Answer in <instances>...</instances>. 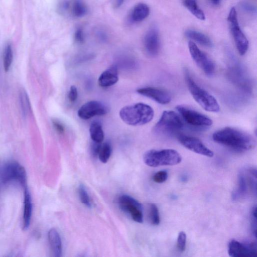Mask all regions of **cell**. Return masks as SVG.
<instances>
[{"label": "cell", "instance_id": "3", "mask_svg": "<svg viewBox=\"0 0 257 257\" xmlns=\"http://www.w3.org/2000/svg\"><path fill=\"white\" fill-rule=\"evenodd\" d=\"M185 80L188 89L194 100L205 110L217 112L220 106L215 98L200 87L192 78L187 70L185 71Z\"/></svg>", "mask_w": 257, "mask_h": 257}, {"label": "cell", "instance_id": "33", "mask_svg": "<svg viewBox=\"0 0 257 257\" xmlns=\"http://www.w3.org/2000/svg\"><path fill=\"white\" fill-rule=\"evenodd\" d=\"M78 95L77 89L75 86H71L68 93V97L71 102H74Z\"/></svg>", "mask_w": 257, "mask_h": 257}, {"label": "cell", "instance_id": "4", "mask_svg": "<svg viewBox=\"0 0 257 257\" xmlns=\"http://www.w3.org/2000/svg\"><path fill=\"white\" fill-rule=\"evenodd\" d=\"M143 160L147 166L156 167L178 164L181 162L182 157L173 149L151 150L144 154Z\"/></svg>", "mask_w": 257, "mask_h": 257}, {"label": "cell", "instance_id": "9", "mask_svg": "<svg viewBox=\"0 0 257 257\" xmlns=\"http://www.w3.org/2000/svg\"><path fill=\"white\" fill-rule=\"evenodd\" d=\"M176 110L185 121L195 127H207L212 124V120L208 116L184 105H177Z\"/></svg>", "mask_w": 257, "mask_h": 257}, {"label": "cell", "instance_id": "1", "mask_svg": "<svg viewBox=\"0 0 257 257\" xmlns=\"http://www.w3.org/2000/svg\"><path fill=\"white\" fill-rule=\"evenodd\" d=\"M212 139L215 142L237 152L248 151L255 146V141L251 135L230 127L216 131Z\"/></svg>", "mask_w": 257, "mask_h": 257}, {"label": "cell", "instance_id": "20", "mask_svg": "<svg viewBox=\"0 0 257 257\" xmlns=\"http://www.w3.org/2000/svg\"><path fill=\"white\" fill-rule=\"evenodd\" d=\"M48 237L53 255L55 257H61L62 254V247L59 233L55 228H51L48 232Z\"/></svg>", "mask_w": 257, "mask_h": 257}, {"label": "cell", "instance_id": "6", "mask_svg": "<svg viewBox=\"0 0 257 257\" xmlns=\"http://www.w3.org/2000/svg\"><path fill=\"white\" fill-rule=\"evenodd\" d=\"M256 171L250 168L241 171L238 175V186L232 194L233 201H237L246 197L251 190L256 194Z\"/></svg>", "mask_w": 257, "mask_h": 257}, {"label": "cell", "instance_id": "35", "mask_svg": "<svg viewBox=\"0 0 257 257\" xmlns=\"http://www.w3.org/2000/svg\"><path fill=\"white\" fill-rule=\"evenodd\" d=\"M101 143L93 142L91 146V152L93 157L98 156V154L101 147Z\"/></svg>", "mask_w": 257, "mask_h": 257}, {"label": "cell", "instance_id": "11", "mask_svg": "<svg viewBox=\"0 0 257 257\" xmlns=\"http://www.w3.org/2000/svg\"><path fill=\"white\" fill-rule=\"evenodd\" d=\"M190 55L196 65L207 75H212L215 71V65L208 55L200 50L192 41L188 43Z\"/></svg>", "mask_w": 257, "mask_h": 257}, {"label": "cell", "instance_id": "32", "mask_svg": "<svg viewBox=\"0 0 257 257\" xmlns=\"http://www.w3.org/2000/svg\"><path fill=\"white\" fill-rule=\"evenodd\" d=\"M251 227L252 232L255 237L256 234V207H253L251 211Z\"/></svg>", "mask_w": 257, "mask_h": 257}, {"label": "cell", "instance_id": "38", "mask_svg": "<svg viewBox=\"0 0 257 257\" xmlns=\"http://www.w3.org/2000/svg\"><path fill=\"white\" fill-rule=\"evenodd\" d=\"M211 3L214 5H218L220 4L221 0H210Z\"/></svg>", "mask_w": 257, "mask_h": 257}, {"label": "cell", "instance_id": "5", "mask_svg": "<svg viewBox=\"0 0 257 257\" xmlns=\"http://www.w3.org/2000/svg\"><path fill=\"white\" fill-rule=\"evenodd\" d=\"M183 125L180 117L175 112L166 110L154 126L153 131L159 135H174L182 130Z\"/></svg>", "mask_w": 257, "mask_h": 257}, {"label": "cell", "instance_id": "14", "mask_svg": "<svg viewBox=\"0 0 257 257\" xmlns=\"http://www.w3.org/2000/svg\"><path fill=\"white\" fill-rule=\"evenodd\" d=\"M108 109L102 102L92 100L88 101L79 109L78 115L83 119H88L97 115H102L107 113Z\"/></svg>", "mask_w": 257, "mask_h": 257}, {"label": "cell", "instance_id": "26", "mask_svg": "<svg viewBox=\"0 0 257 257\" xmlns=\"http://www.w3.org/2000/svg\"><path fill=\"white\" fill-rule=\"evenodd\" d=\"M149 218L152 224L157 225L160 223V218L157 206L155 204H151L149 208Z\"/></svg>", "mask_w": 257, "mask_h": 257}, {"label": "cell", "instance_id": "15", "mask_svg": "<svg viewBox=\"0 0 257 257\" xmlns=\"http://www.w3.org/2000/svg\"><path fill=\"white\" fill-rule=\"evenodd\" d=\"M58 9L63 13L69 11L72 16L76 18L85 16L87 12V7L82 0L63 1Z\"/></svg>", "mask_w": 257, "mask_h": 257}, {"label": "cell", "instance_id": "16", "mask_svg": "<svg viewBox=\"0 0 257 257\" xmlns=\"http://www.w3.org/2000/svg\"><path fill=\"white\" fill-rule=\"evenodd\" d=\"M137 92L161 104H168L172 99L171 95L168 91L158 88H142L138 89Z\"/></svg>", "mask_w": 257, "mask_h": 257}, {"label": "cell", "instance_id": "17", "mask_svg": "<svg viewBox=\"0 0 257 257\" xmlns=\"http://www.w3.org/2000/svg\"><path fill=\"white\" fill-rule=\"evenodd\" d=\"M145 50L151 56H156L160 50V39L157 29L155 27L150 28L144 38Z\"/></svg>", "mask_w": 257, "mask_h": 257}, {"label": "cell", "instance_id": "36", "mask_svg": "<svg viewBox=\"0 0 257 257\" xmlns=\"http://www.w3.org/2000/svg\"><path fill=\"white\" fill-rule=\"evenodd\" d=\"M53 125L57 130V131L59 133H62L64 131V126L62 125L61 123L59 121L54 120L53 121Z\"/></svg>", "mask_w": 257, "mask_h": 257}, {"label": "cell", "instance_id": "22", "mask_svg": "<svg viewBox=\"0 0 257 257\" xmlns=\"http://www.w3.org/2000/svg\"><path fill=\"white\" fill-rule=\"evenodd\" d=\"M185 35L188 38L204 46L208 47L212 46V43L210 39L201 32L193 30H188L185 32Z\"/></svg>", "mask_w": 257, "mask_h": 257}, {"label": "cell", "instance_id": "28", "mask_svg": "<svg viewBox=\"0 0 257 257\" xmlns=\"http://www.w3.org/2000/svg\"><path fill=\"white\" fill-rule=\"evenodd\" d=\"M78 194L81 203L88 207H91V201L85 187L83 185L81 184L79 186Z\"/></svg>", "mask_w": 257, "mask_h": 257}, {"label": "cell", "instance_id": "25", "mask_svg": "<svg viewBox=\"0 0 257 257\" xmlns=\"http://www.w3.org/2000/svg\"><path fill=\"white\" fill-rule=\"evenodd\" d=\"M112 149L110 144L106 142L101 144L98 157L101 162L106 163L109 160L111 154Z\"/></svg>", "mask_w": 257, "mask_h": 257}, {"label": "cell", "instance_id": "8", "mask_svg": "<svg viewBox=\"0 0 257 257\" xmlns=\"http://www.w3.org/2000/svg\"><path fill=\"white\" fill-rule=\"evenodd\" d=\"M228 21L229 23L231 31L238 52L240 55H244L247 51L248 42L246 37L240 29L237 14L234 7L230 11Z\"/></svg>", "mask_w": 257, "mask_h": 257}, {"label": "cell", "instance_id": "13", "mask_svg": "<svg viewBox=\"0 0 257 257\" xmlns=\"http://www.w3.org/2000/svg\"><path fill=\"white\" fill-rule=\"evenodd\" d=\"M178 139L184 147L195 153L208 157L213 156V152L196 138L180 135Z\"/></svg>", "mask_w": 257, "mask_h": 257}, {"label": "cell", "instance_id": "24", "mask_svg": "<svg viewBox=\"0 0 257 257\" xmlns=\"http://www.w3.org/2000/svg\"><path fill=\"white\" fill-rule=\"evenodd\" d=\"M184 6L197 18L200 20L205 19V15L198 7L196 0H183Z\"/></svg>", "mask_w": 257, "mask_h": 257}, {"label": "cell", "instance_id": "29", "mask_svg": "<svg viewBox=\"0 0 257 257\" xmlns=\"http://www.w3.org/2000/svg\"><path fill=\"white\" fill-rule=\"evenodd\" d=\"M20 96L21 102L20 103L22 110L24 112V114L27 115L31 111V106L29 100V98L26 92L24 90L21 91Z\"/></svg>", "mask_w": 257, "mask_h": 257}, {"label": "cell", "instance_id": "19", "mask_svg": "<svg viewBox=\"0 0 257 257\" xmlns=\"http://www.w3.org/2000/svg\"><path fill=\"white\" fill-rule=\"evenodd\" d=\"M24 188V211L23 215V226L24 229H27L29 227L32 213V203L31 196L27 188V186Z\"/></svg>", "mask_w": 257, "mask_h": 257}, {"label": "cell", "instance_id": "30", "mask_svg": "<svg viewBox=\"0 0 257 257\" xmlns=\"http://www.w3.org/2000/svg\"><path fill=\"white\" fill-rule=\"evenodd\" d=\"M186 234L184 231L179 233L177 238V247L179 251H184L186 248Z\"/></svg>", "mask_w": 257, "mask_h": 257}, {"label": "cell", "instance_id": "10", "mask_svg": "<svg viewBox=\"0 0 257 257\" xmlns=\"http://www.w3.org/2000/svg\"><path fill=\"white\" fill-rule=\"evenodd\" d=\"M117 202L120 209L128 214L134 221L143 222V207L139 201L129 195L124 194L118 197Z\"/></svg>", "mask_w": 257, "mask_h": 257}, {"label": "cell", "instance_id": "2", "mask_svg": "<svg viewBox=\"0 0 257 257\" xmlns=\"http://www.w3.org/2000/svg\"><path fill=\"white\" fill-rule=\"evenodd\" d=\"M119 116L128 125H141L153 119L154 111L150 105L138 103L122 108L119 111Z\"/></svg>", "mask_w": 257, "mask_h": 257}, {"label": "cell", "instance_id": "21", "mask_svg": "<svg viewBox=\"0 0 257 257\" xmlns=\"http://www.w3.org/2000/svg\"><path fill=\"white\" fill-rule=\"evenodd\" d=\"M149 14V7L145 4L140 3L136 5L131 11L130 20L133 23L140 22L145 19Z\"/></svg>", "mask_w": 257, "mask_h": 257}, {"label": "cell", "instance_id": "39", "mask_svg": "<svg viewBox=\"0 0 257 257\" xmlns=\"http://www.w3.org/2000/svg\"><path fill=\"white\" fill-rule=\"evenodd\" d=\"M244 8L245 9L249 11H253V8L250 6L246 5L244 6Z\"/></svg>", "mask_w": 257, "mask_h": 257}, {"label": "cell", "instance_id": "18", "mask_svg": "<svg viewBox=\"0 0 257 257\" xmlns=\"http://www.w3.org/2000/svg\"><path fill=\"white\" fill-rule=\"evenodd\" d=\"M118 80V70L112 65L103 71L98 78V83L102 87H107L115 84Z\"/></svg>", "mask_w": 257, "mask_h": 257}, {"label": "cell", "instance_id": "31", "mask_svg": "<svg viewBox=\"0 0 257 257\" xmlns=\"http://www.w3.org/2000/svg\"><path fill=\"white\" fill-rule=\"evenodd\" d=\"M168 178V173L166 171L162 170L157 172L153 177L154 182L161 183L165 182Z\"/></svg>", "mask_w": 257, "mask_h": 257}, {"label": "cell", "instance_id": "7", "mask_svg": "<svg viewBox=\"0 0 257 257\" xmlns=\"http://www.w3.org/2000/svg\"><path fill=\"white\" fill-rule=\"evenodd\" d=\"M16 181L23 187L27 186V174L25 168L15 161H9L0 168V183Z\"/></svg>", "mask_w": 257, "mask_h": 257}, {"label": "cell", "instance_id": "37", "mask_svg": "<svg viewBox=\"0 0 257 257\" xmlns=\"http://www.w3.org/2000/svg\"><path fill=\"white\" fill-rule=\"evenodd\" d=\"M125 0H116L115 5L117 7L121 6Z\"/></svg>", "mask_w": 257, "mask_h": 257}, {"label": "cell", "instance_id": "23", "mask_svg": "<svg viewBox=\"0 0 257 257\" xmlns=\"http://www.w3.org/2000/svg\"><path fill=\"white\" fill-rule=\"evenodd\" d=\"M89 133L92 140L96 143H101L104 139V133L101 123L98 121H93L89 127Z\"/></svg>", "mask_w": 257, "mask_h": 257}, {"label": "cell", "instance_id": "27", "mask_svg": "<svg viewBox=\"0 0 257 257\" xmlns=\"http://www.w3.org/2000/svg\"><path fill=\"white\" fill-rule=\"evenodd\" d=\"M13 60V51L10 45H7L4 53V66L5 70L7 71L12 64Z\"/></svg>", "mask_w": 257, "mask_h": 257}, {"label": "cell", "instance_id": "12", "mask_svg": "<svg viewBox=\"0 0 257 257\" xmlns=\"http://www.w3.org/2000/svg\"><path fill=\"white\" fill-rule=\"evenodd\" d=\"M228 253L231 257H253L257 255L256 245L253 242L242 243L232 239L228 245Z\"/></svg>", "mask_w": 257, "mask_h": 257}, {"label": "cell", "instance_id": "34", "mask_svg": "<svg viewBox=\"0 0 257 257\" xmlns=\"http://www.w3.org/2000/svg\"><path fill=\"white\" fill-rule=\"evenodd\" d=\"M74 39L77 43H81L84 41L83 30L81 28L77 29L74 34Z\"/></svg>", "mask_w": 257, "mask_h": 257}]
</instances>
